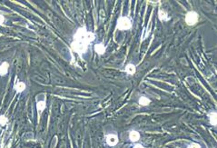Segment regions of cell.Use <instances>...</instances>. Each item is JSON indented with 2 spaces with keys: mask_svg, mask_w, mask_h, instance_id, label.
<instances>
[{
  "mask_svg": "<svg viewBox=\"0 0 217 148\" xmlns=\"http://www.w3.org/2000/svg\"><path fill=\"white\" fill-rule=\"evenodd\" d=\"M36 108H37L38 112L41 113V111H43V110L45 108V103L44 101H39V102H37V104H36Z\"/></svg>",
  "mask_w": 217,
  "mask_h": 148,
  "instance_id": "11",
  "label": "cell"
},
{
  "mask_svg": "<svg viewBox=\"0 0 217 148\" xmlns=\"http://www.w3.org/2000/svg\"><path fill=\"white\" fill-rule=\"evenodd\" d=\"M9 64L7 62H3L2 65H0V76H6L8 72Z\"/></svg>",
  "mask_w": 217,
  "mask_h": 148,
  "instance_id": "5",
  "label": "cell"
},
{
  "mask_svg": "<svg viewBox=\"0 0 217 148\" xmlns=\"http://www.w3.org/2000/svg\"><path fill=\"white\" fill-rule=\"evenodd\" d=\"M134 148H143V146L142 144H136V145H135Z\"/></svg>",
  "mask_w": 217,
  "mask_h": 148,
  "instance_id": "17",
  "label": "cell"
},
{
  "mask_svg": "<svg viewBox=\"0 0 217 148\" xmlns=\"http://www.w3.org/2000/svg\"><path fill=\"white\" fill-rule=\"evenodd\" d=\"M135 70H136L135 65H133V64H129L126 67V73L128 74V75H134V74L135 73Z\"/></svg>",
  "mask_w": 217,
  "mask_h": 148,
  "instance_id": "7",
  "label": "cell"
},
{
  "mask_svg": "<svg viewBox=\"0 0 217 148\" xmlns=\"http://www.w3.org/2000/svg\"><path fill=\"white\" fill-rule=\"evenodd\" d=\"M210 122L213 126H216V114L215 113H213L211 115V119H210Z\"/></svg>",
  "mask_w": 217,
  "mask_h": 148,
  "instance_id": "13",
  "label": "cell"
},
{
  "mask_svg": "<svg viewBox=\"0 0 217 148\" xmlns=\"http://www.w3.org/2000/svg\"><path fill=\"white\" fill-rule=\"evenodd\" d=\"M149 104H150V100L148 99L147 97H144V96L140 97V99H139V105H141L143 106H148Z\"/></svg>",
  "mask_w": 217,
  "mask_h": 148,
  "instance_id": "10",
  "label": "cell"
},
{
  "mask_svg": "<svg viewBox=\"0 0 217 148\" xmlns=\"http://www.w3.org/2000/svg\"><path fill=\"white\" fill-rule=\"evenodd\" d=\"M7 123V118L5 115H1L0 116V125L1 126H5Z\"/></svg>",
  "mask_w": 217,
  "mask_h": 148,
  "instance_id": "14",
  "label": "cell"
},
{
  "mask_svg": "<svg viewBox=\"0 0 217 148\" xmlns=\"http://www.w3.org/2000/svg\"><path fill=\"white\" fill-rule=\"evenodd\" d=\"M4 22H5V17H4V16L0 15V25H3Z\"/></svg>",
  "mask_w": 217,
  "mask_h": 148,
  "instance_id": "16",
  "label": "cell"
},
{
  "mask_svg": "<svg viewBox=\"0 0 217 148\" xmlns=\"http://www.w3.org/2000/svg\"><path fill=\"white\" fill-rule=\"evenodd\" d=\"M15 88H16V90L17 91V92H23L24 90L26 89V84L25 83H23V82H18L16 85V86H15Z\"/></svg>",
  "mask_w": 217,
  "mask_h": 148,
  "instance_id": "9",
  "label": "cell"
},
{
  "mask_svg": "<svg viewBox=\"0 0 217 148\" xmlns=\"http://www.w3.org/2000/svg\"><path fill=\"white\" fill-rule=\"evenodd\" d=\"M158 16H159L160 20H162V21L167 19V13H166L164 10H160V11L158 12Z\"/></svg>",
  "mask_w": 217,
  "mask_h": 148,
  "instance_id": "12",
  "label": "cell"
},
{
  "mask_svg": "<svg viewBox=\"0 0 217 148\" xmlns=\"http://www.w3.org/2000/svg\"><path fill=\"white\" fill-rule=\"evenodd\" d=\"M94 50H95V52L97 54L103 55L106 52V46L103 44H96L94 45Z\"/></svg>",
  "mask_w": 217,
  "mask_h": 148,
  "instance_id": "6",
  "label": "cell"
},
{
  "mask_svg": "<svg viewBox=\"0 0 217 148\" xmlns=\"http://www.w3.org/2000/svg\"><path fill=\"white\" fill-rule=\"evenodd\" d=\"M94 39V35L92 32L86 30V28H80L77 29L74 36V40L72 42L71 47L73 51L78 54H84L87 51L88 45Z\"/></svg>",
  "mask_w": 217,
  "mask_h": 148,
  "instance_id": "1",
  "label": "cell"
},
{
  "mask_svg": "<svg viewBox=\"0 0 217 148\" xmlns=\"http://www.w3.org/2000/svg\"><path fill=\"white\" fill-rule=\"evenodd\" d=\"M129 138H130L131 141H133V142H136V141L139 140V138H140V135H139V133L136 132V131H132V132H130Z\"/></svg>",
  "mask_w": 217,
  "mask_h": 148,
  "instance_id": "8",
  "label": "cell"
},
{
  "mask_svg": "<svg viewBox=\"0 0 217 148\" xmlns=\"http://www.w3.org/2000/svg\"><path fill=\"white\" fill-rule=\"evenodd\" d=\"M116 27L118 29L120 30H128L132 28V23H131V20L128 18V17H126V16H122L118 18L117 20V25Z\"/></svg>",
  "mask_w": 217,
  "mask_h": 148,
  "instance_id": "2",
  "label": "cell"
},
{
  "mask_svg": "<svg viewBox=\"0 0 217 148\" xmlns=\"http://www.w3.org/2000/svg\"><path fill=\"white\" fill-rule=\"evenodd\" d=\"M188 148H201V146L197 144H192L191 145L188 146Z\"/></svg>",
  "mask_w": 217,
  "mask_h": 148,
  "instance_id": "15",
  "label": "cell"
},
{
  "mask_svg": "<svg viewBox=\"0 0 217 148\" xmlns=\"http://www.w3.org/2000/svg\"><path fill=\"white\" fill-rule=\"evenodd\" d=\"M106 143H107V144H109L111 146L115 145L118 143L117 135H107L106 136Z\"/></svg>",
  "mask_w": 217,
  "mask_h": 148,
  "instance_id": "4",
  "label": "cell"
},
{
  "mask_svg": "<svg viewBox=\"0 0 217 148\" xmlns=\"http://www.w3.org/2000/svg\"><path fill=\"white\" fill-rule=\"evenodd\" d=\"M198 18H199V16L196 12L190 11L185 16V22L188 26H194L195 24L198 22Z\"/></svg>",
  "mask_w": 217,
  "mask_h": 148,
  "instance_id": "3",
  "label": "cell"
}]
</instances>
